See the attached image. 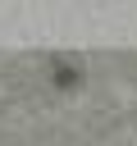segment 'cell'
Segmentation results:
<instances>
[{
    "instance_id": "1",
    "label": "cell",
    "mask_w": 137,
    "mask_h": 146,
    "mask_svg": "<svg viewBox=\"0 0 137 146\" xmlns=\"http://www.w3.org/2000/svg\"><path fill=\"white\" fill-rule=\"evenodd\" d=\"M50 82H55V87H64V91H68V87H78V64H55V68H50Z\"/></svg>"
}]
</instances>
